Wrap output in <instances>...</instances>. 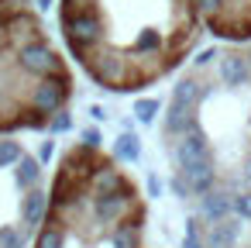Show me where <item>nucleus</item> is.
<instances>
[{"label":"nucleus","mask_w":251,"mask_h":248,"mask_svg":"<svg viewBox=\"0 0 251 248\" xmlns=\"http://www.w3.org/2000/svg\"><path fill=\"white\" fill-rule=\"evenodd\" d=\"M31 248H155L141 183L97 141L66 145Z\"/></svg>","instance_id":"nucleus-2"},{"label":"nucleus","mask_w":251,"mask_h":248,"mask_svg":"<svg viewBox=\"0 0 251 248\" xmlns=\"http://www.w3.org/2000/svg\"><path fill=\"white\" fill-rule=\"evenodd\" d=\"M59 42L103 93H148L172 80L210 35L200 0H59Z\"/></svg>","instance_id":"nucleus-1"},{"label":"nucleus","mask_w":251,"mask_h":248,"mask_svg":"<svg viewBox=\"0 0 251 248\" xmlns=\"http://www.w3.org/2000/svg\"><path fill=\"white\" fill-rule=\"evenodd\" d=\"M45 0H0V18L4 14H21V11H42Z\"/></svg>","instance_id":"nucleus-6"},{"label":"nucleus","mask_w":251,"mask_h":248,"mask_svg":"<svg viewBox=\"0 0 251 248\" xmlns=\"http://www.w3.org/2000/svg\"><path fill=\"white\" fill-rule=\"evenodd\" d=\"M217 42H251V0H200Z\"/></svg>","instance_id":"nucleus-5"},{"label":"nucleus","mask_w":251,"mask_h":248,"mask_svg":"<svg viewBox=\"0 0 251 248\" xmlns=\"http://www.w3.org/2000/svg\"><path fill=\"white\" fill-rule=\"evenodd\" d=\"M49 200V179L35 155L14 138L0 135V248L35 241Z\"/></svg>","instance_id":"nucleus-4"},{"label":"nucleus","mask_w":251,"mask_h":248,"mask_svg":"<svg viewBox=\"0 0 251 248\" xmlns=\"http://www.w3.org/2000/svg\"><path fill=\"white\" fill-rule=\"evenodd\" d=\"M76 73L42 11L0 18V135L45 131L66 121Z\"/></svg>","instance_id":"nucleus-3"}]
</instances>
